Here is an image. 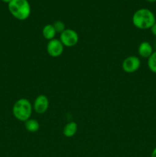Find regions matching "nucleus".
I'll return each mask as SVG.
<instances>
[{"mask_svg": "<svg viewBox=\"0 0 156 157\" xmlns=\"http://www.w3.org/2000/svg\"><path fill=\"white\" fill-rule=\"evenodd\" d=\"M156 22L155 16L151 10L148 9H140L136 11L132 16V23L139 29H151Z\"/></svg>", "mask_w": 156, "mask_h": 157, "instance_id": "obj_1", "label": "nucleus"}, {"mask_svg": "<svg viewBox=\"0 0 156 157\" xmlns=\"http://www.w3.org/2000/svg\"><path fill=\"white\" fill-rule=\"evenodd\" d=\"M9 11L20 21L26 20L31 15V6L28 0H12L8 4Z\"/></svg>", "mask_w": 156, "mask_h": 157, "instance_id": "obj_2", "label": "nucleus"}, {"mask_svg": "<svg viewBox=\"0 0 156 157\" xmlns=\"http://www.w3.org/2000/svg\"><path fill=\"white\" fill-rule=\"evenodd\" d=\"M33 106L26 98H21L14 104L12 107V113L17 120L25 122L30 119L32 116Z\"/></svg>", "mask_w": 156, "mask_h": 157, "instance_id": "obj_3", "label": "nucleus"}, {"mask_svg": "<svg viewBox=\"0 0 156 157\" xmlns=\"http://www.w3.org/2000/svg\"><path fill=\"white\" fill-rule=\"evenodd\" d=\"M60 41L64 44V46L73 47L78 43L79 35L76 31L70 29H66L60 35Z\"/></svg>", "mask_w": 156, "mask_h": 157, "instance_id": "obj_4", "label": "nucleus"}, {"mask_svg": "<svg viewBox=\"0 0 156 157\" xmlns=\"http://www.w3.org/2000/svg\"><path fill=\"white\" fill-rule=\"evenodd\" d=\"M141 65V61L136 56H128L122 61V67L125 72L128 74L137 71Z\"/></svg>", "mask_w": 156, "mask_h": 157, "instance_id": "obj_5", "label": "nucleus"}, {"mask_svg": "<svg viewBox=\"0 0 156 157\" xmlns=\"http://www.w3.org/2000/svg\"><path fill=\"white\" fill-rule=\"evenodd\" d=\"M64 44L61 43L60 39L54 38L48 41L47 44V52L50 56L53 58L60 57L64 52Z\"/></svg>", "mask_w": 156, "mask_h": 157, "instance_id": "obj_6", "label": "nucleus"}, {"mask_svg": "<svg viewBox=\"0 0 156 157\" xmlns=\"http://www.w3.org/2000/svg\"><path fill=\"white\" fill-rule=\"evenodd\" d=\"M33 109L36 113L39 114L45 113L49 107V100L46 95H38L35 98L33 104Z\"/></svg>", "mask_w": 156, "mask_h": 157, "instance_id": "obj_7", "label": "nucleus"}, {"mask_svg": "<svg viewBox=\"0 0 156 157\" xmlns=\"http://www.w3.org/2000/svg\"><path fill=\"white\" fill-rule=\"evenodd\" d=\"M153 52L152 46L148 41H142L138 48V53L142 58H148Z\"/></svg>", "mask_w": 156, "mask_h": 157, "instance_id": "obj_8", "label": "nucleus"}, {"mask_svg": "<svg viewBox=\"0 0 156 157\" xmlns=\"http://www.w3.org/2000/svg\"><path fill=\"white\" fill-rule=\"evenodd\" d=\"M78 130V125L76 122H69L64 126L63 133L66 137H72L76 134Z\"/></svg>", "mask_w": 156, "mask_h": 157, "instance_id": "obj_9", "label": "nucleus"}, {"mask_svg": "<svg viewBox=\"0 0 156 157\" xmlns=\"http://www.w3.org/2000/svg\"><path fill=\"white\" fill-rule=\"evenodd\" d=\"M42 34L43 36L45 39L50 41V40L55 38V35H56L57 32L55 31L53 25L48 24L46 25L42 29Z\"/></svg>", "mask_w": 156, "mask_h": 157, "instance_id": "obj_10", "label": "nucleus"}, {"mask_svg": "<svg viewBox=\"0 0 156 157\" xmlns=\"http://www.w3.org/2000/svg\"><path fill=\"white\" fill-rule=\"evenodd\" d=\"M24 127L26 130L31 133H35L37 132L40 128V124L37 120L35 119H28L24 122Z\"/></svg>", "mask_w": 156, "mask_h": 157, "instance_id": "obj_11", "label": "nucleus"}, {"mask_svg": "<svg viewBox=\"0 0 156 157\" xmlns=\"http://www.w3.org/2000/svg\"><path fill=\"white\" fill-rule=\"evenodd\" d=\"M148 67L151 72L156 74V51L148 58Z\"/></svg>", "mask_w": 156, "mask_h": 157, "instance_id": "obj_12", "label": "nucleus"}, {"mask_svg": "<svg viewBox=\"0 0 156 157\" xmlns=\"http://www.w3.org/2000/svg\"><path fill=\"white\" fill-rule=\"evenodd\" d=\"M52 25H53L54 28L57 33H59L60 35H61V34L66 29L65 24H64L62 21H60V20L55 21L54 22V24Z\"/></svg>", "mask_w": 156, "mask_h": 157, "instance_id": "obj_13", "label": "nucleus"}, {"mask_svg": "<svg viewBox=\"0 0 156 157\" xmlns=\"http://www.w3.org/2000/svg\"><path fill=\"white\" fill-rule=\"evenodd\" d=\"M150 29H151V33H152L153 35L156 37V22L154 23L152 26H151V28Z\"/></svg>", "mask_w": 156, "mask_h": 157, "instance_id": "obj_14", "label": "nucleus"}, {"mask_svg": "<svg viewBox=\"0 0 156 157\" xmlns=\"http://www.w3.org/2000/svg\"><path fill=\"white\" fill-rule=\"evenodd\" d=\"M151 157H156V147L153 150V151L151 152Z\"/></svg>", "mask_w": 156, "mask_h": 157, "instance_id": "obj_15", "label": "nucleus"}, {"mask_svg": "<svg viewBox=\"0 0 156 157\" xmlns=\"http://www.w3.org/2000/svg\"><path fill=\"white\" fill-rule=\"evenodd\" d=\"M2 1L3 2H5V3H7V4H9V3L10 2H12V0H2Z\"/></svg>", "mask_w": 156, "mask_h": 157, "instance_id": "obj_16", "label": "nucleus"}, {"mask_svg": "<svg viewBox=\"0 0 156 157\" xmlns=\"http://www.w3.org/2000/svg\"><path fill=\"white\" fill-rule=\"evenodd\" d=\"M146 1L149 2H156V0H146Z\"/></svg>", "mask_w": 156, "mask_h": 157, "instance_id": "obj_17", "label": "nucleus"}, {"mask_svg": "<svg viewBox=\"0 0 156 157\" xmlns=\"http://www.w3.org/2000/svg\"><path fill=\"white\" fill-rule=\"evenodd\" d=\"M154 47H155V48H156V41H155V44H154Z\"/></svg>", "mask_w": 156, "mask_h": 157, "instance_id": "obj_18", "label": "nucleus"}]
</instances>
